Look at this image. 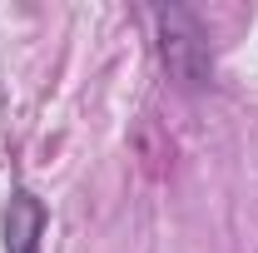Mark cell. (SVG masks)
Masks as SVG:
<instances>
[{
    "mask_svg": "<svg viewBox=\"0 0 258 253\" xmlns=\"http://www.w3.org/2000/svg\"><path fill=\"white\" fill-rule=\"evenodd\" d=\"M50 228V209L35 189H10L5 199V253H40V238Z\"/></svg>",
    "mask_w": 258,
    "mask_h": 253,
    "instance_id": "cell-2",
    "label": "cell"
},
{
    "mask_svg": "<svg viewBox=\"0 0 258 253\" xmlns=\"http://www.w3.org/2000/svg\"><path fill=\"white\" fill-rule=\"evenodd\" d=\"M154 30H159V60L184 80V85H204L214 75V50L209 35L199 25V15L184 5H159L154 10Z\"/></svg>",
    "mask_w": 258,
    "mask_h": 253,
    "instance_id": "cell-1",
    "label": "cell"
}]
</instances>
